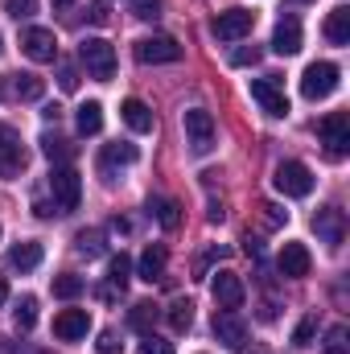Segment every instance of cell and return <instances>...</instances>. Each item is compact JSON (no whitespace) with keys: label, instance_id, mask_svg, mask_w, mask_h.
<instances>
[{"label":"cell","instance_id":"cell-8","mask_svg":"<svg viewBox=\"0 0 350 354\" xmlns=\"http://www.w3.org/2000/svg\"><path fill=\"white\" fill-rule=\"evenodd\" d=\"M317 136H322V145H326V153L338 161V157H347L350 149V115L347 111H330L322 124H317Z\"/></svg>","mask_w":350,"mask_h":354},{"label":"cell","instance_id":"cell-20","mask_svg":"<svg viewBox=\"0 0 350 354\" xmlns=\"http://www.w3.org/2000/svg\"><path fill=\"white\" fill-rule=\"evenodd\" d=\"M326 37H330V46H350V8L347 4H338L326 17Z\"/></svg>","mask_w":350,"mask_h":354},{"label":"cell","instance_id":"cell-38","mask_svg":"<svg viewBox=\"0 0 350 354\" xmlns=\"http://www.w3.org/2000/svg\"><path fill=\"white\" fill-rule=\"evenodd\" d=\"M260 210H264V223H268V227H284V223H288V210H280L276 202H264Z\"/></svg>","mask_w":350,"mask_h":354},{"label":"cell","instance_id":"cell-30","mask_svg":"<svg viewBox=\"0 0 350 354\" xmlns=\"http://www.w3.org/2000/svg\"><path fill=\"white\" fill-rule=\"evenodd\" d=\"M83 288H87V284H83V276H75V272L54 276V297H62V301H75Z\"/></svg>","mask_w":350,"mask_h":354},{"label":"cell","instance_id":"cell-6","mask_svg":"<svg viewBox=\"0 0 350 354\" xmlns=\"http://www.w3.org/2000/svg\"><path fill=\"white\" fill-rule=\"evenodd\" d=\"M181 124H185V140H190L194 153H210L214 149V115L206 107H190L181 115Z\"/></svg>","mask_w":350,"mask_h":354},{"label":"cell","instance_id":"cell-43","mask_svg":"<svg viewBox=\"0 0 350 354\" xmlns=\"http://www.w3.org/2000/svg\"><path fill=\"white\" fill-rule=\"evenodd\" d=\"M8 301V284H4V276H0V305Z\"/></svg>","mask_w":350,"mask_h":354},{"label":"cell","instance_id":"cell-4","mask_svg":"<svg viewBox=\"0 0 350 354\" xmlns=\"http://www.w3.org/2000/svg\"><path fill=\"white\" fill-rule=\"evenodd\" d=\"M272 181H276V189H280L284 198H305V194H313V169H309L305 161H280Z\"/></svg>","mask_w":350,"mask_h":354},{"label":"cell","instance_id":"cell-29","mask_svg":"<svg viewBox=\"0 0 350 354\" xmlns=\"http://www.w3.org/2000/svg\"><path fill=\"white\" fill-rule=\"evenodd\" d=\"M149 210H157V223H161L165 231H177V227H181V206H177L174 198H161V202H153Z\"/></svg>","mask_w":350,"mask_h":354},{"label":"cell","instance_id":"cell-7","mask_svg":"<svg viewBox=\"0 0 350 354\" xmlns=\"http://www.w3.org/2000/svg\"><path fill=\"white\" fill-rule=\"evenodd\" d=\"M181 41L177 37H165V33H157V37H140L136 41V62H145V66H161V62H181Z\"/></svg>","mask_w":350,"mask_h":354},{"label":"cell","instance_id":"cell-40","mask_svg":"<svg viewBox=\"0 0 350 354\" xmlns=\"http://www.w3.org/2000/svg\"><path fill=\"white\" fill-rule=\"evenodd\" d=\"M95 351H99V354H124V346H120V338H116L111 330H103V334H99V342H95Z\"/></svg>","mask_w":350,"mask_h":354},{"label":"cell","instance_id":"cell-35","mask_svg":"<svg viewBox=\"0 0 350 354\" xmlns=\"http://www.w3.org/2000/svg\"><path fill=\"white\" fill-rule=\"evenodd\" d=\"M4 12L17 17V21H29L37 12V0H4Z\"/></svg>","mask_w":350,"mask_h":354},{"label":"cell","instance_id":"cell-2","mask_svg":"<svg viewBox=\"0 0 350 354\" xmlns=\"http://www.w3.org/2000/svg\"><path fill=\"white\" fill-rule=\"evenodd\" d=\"M338 79H342V71H338L334 62H309L305 75H301V95H305L309 103L330 99V95L338 91Z\"/></svg>","mask_w":350,"mask_h":354},{"label":"cell","instance_id":"cell-9","mask_svg":"<svg viewBox=\"0 0 350 354\" xmlns=\"http://www.w3.org/2000/svg\"><path fill=\"white\" fill-rule=\"evenodd\" d=\"M136 157H140V149H136V145H128V140L103 145V153H99V177H103L107 185H116L120 169H124V165H136Z\"/></svg>","mask_w":350,"mask_h":354},{"label":"cell","instance_id":"cell-36","mask_svg":"<svg viewBox=\"0 0 350 354\" xmlns=\"http://www.w3.org/2000/svg\"><path fill=\"white\" fill-rule=\"evenodd\" d=\"M87 21L91 25H107V21H111V0H91L87 4Z\"/></svg>","mask_w":350,"mask_h":354},{"label":"cell","instance_id":"cell-45","mask_svg":"<svg viewBox=\"0 0 350 354\" xmlns=\"http://www.w3.org/2000/svg\"><path fill=\"white\" fill-rule=\"evenodd\" d=\"M0 50H4V46H0Z\"/></svg>","mask_w":350,"mask_h":354},{"label":"cell","instance_id":"cell-22","mask_svg":"<svg viewBox=\"0 0 350 354\" xmlns=\"http://www.w3.org/2000/svg\"><path fill=\"white\" fill-rule=\"evenodd\" d=\"M8 264L17 268V272H33V268L42 264V243H33V239L17 243V248H12V256H8Z\"/></svg>","mask_w":350,"mask_h":354},{"label":"cell","instance_id":"cell-24","mask_svg":"<svg viewBox=\"0 0 350 354\" xmlns=\"http://www.w3.org/2000/svg\"><path fill=\"white\" fill-rule=\"evenodd\" d=\"M75 128H79L83 136H95V132L103 128V107H99L95 99H91V103H83V107H79V115H75Z\"/></svg>","mask_w":350,"mask_h":354},{"label":"cell","instance_id":"cell-14","mask_svg":"<svg viewBox=\"0 0 350 354\" xmlns=\"http://www.w3.org/2000/svg\"><path fill=\"white\" fill-rule=\"evenodd\" d=\"M252 99L260 103L268 115H288V95H284V87L276 83V79H252Z\"/></svg>","mask_w":350,"mask_h":354},{"label":"cell","instance_id":"cell-3","mask_svg":"<svg viewBox=\"0 0 350 354\" xmlns=\"http://www.w3.org/2000/svg\"><path fill=\"white\" fill-rule=\"evenodd\" d=\"M79 58H83V66H87V75L95 83H107V79L116 75V50H111V41H103V37H87V41L79 46Z\"/></svg>","mask_w":350,"mask_h":354},{"label":"cell","instance_id":"cell-15","mask_svg":"<svg viewBox=\"0 0 350 354\" xmlns=\"http://www.w3.org/2000/svg\"><path fill=\"white\" fill-rule=\"evenodd\" d=\"M54 334H58L62 342H83L91 334V313L87 309H62V313L54 317Z\"/></svg>","mask_w":350,"mask_h":354},{"label":"cell","instance_id":"cell-13","mask_svg":"<svg viewBox=\"0 0 350 354\" xmlns=\"http://www.w3.org/2000/svg\"><path fill=\"white\" fill-rule=\"evenodd\" d=\"M313 231H317V239H322V243L342 248V239H347V214H342L338 206H326V210H317V214H313Z\"/></svg>","mask_w":350,"mask_h":354},{"label":"cell","instance_id":"cell-17","mask_svg":"<svg viewBox=\"0 0 350 354\" xmlns=\"http://www.w3.org/2000/svg\"><path fill=\"white\" fill-rule=\"evenodd\" d=\"M214 338H219L223 346H231V351H243V342H248V326H243L231 309H223V313L214 317Z\"/></svg>","mask_w":350,"mask_h":354},{"label":"cell","instance_id":"cell-37","mask_svg":"<svg viewBox=\"0 0 350 354\" xmlns=\"http://www.w3.org/2000/svg\"><path fill=\"white\" fill-rule=\"evenodd\" d=\"M347 326H334L330 334H326V354H347Z\"/></svg>","mask_w":350,"mask_h":354},{"label":"cell","instance_id":"cell-16","mask_svg":"<svg viewBox=\"0 0 350 354\" xmlns=\"http://www.w3.org/2000/svg\"><path fill=\"white\" fill-rule=\"evenodd\" d=\"M309 268H313V256H309L305 243H284L280 248V276L301 280V276H309Z\"/></svg>","mask_w":350,"mask_h":354},{"label":"cell","instance_id":"cell-1","mask_svg":"<svg viewBox=\"0 0 350 354\" xmlns=\"http://www.w3.org/2000/svg\"><path fill=\"white\" fill-rule=\"evenodd\" d=\"M50 194H54V210H58V214H71V210H79V202H83V177L75 174L71 165H58V169L50 174Z\"/></svg>","mask_w":350,"mask_h":354},{"label":"cell","instance_id":"cell-27","mask_svg":"<svg viewBox=\"0 0 350 354\" xmlns=\"http://www.w3.org/2000/svg\"><path fill=\"white\" fill-rule=\"evenodd\" d=\"M75 248H79V256L95 260V256H103V252H107V235H103V231H79Z\"/></svg>","mask_w":350,"mask_h":354},{"label":"cell","instance_id":"cell-26","mask_svg":"<svg viewBox=\"0 0 350 354\" xmlns=\"http://www.w3.org/2000/svg\"><path fill=\"white\" fill-rule=\"evenodd\" d=\"M42 153H46L50 161H71V157H75V145H71L66 136H54V132H46V136H42Z\"/></svg>","mask_w":350,"mask_h":354},{"label":"cell","instance_id":"cell-12","mask_svg":"<svg viewBox=\"0 0 350 354\" xmlns=\"http://www.w3.org/2000/svg\"><path fill=\"white\" fill-rule=\"evenodd\" d=\"M21 50H25L33 62H54V58H58V37H54V29L33 25V29L21 33Z\"/></svg>","mask_w":350,"mask_h":354},{"label":"cell","instance_id":"cell-33","mask_svg":"<svg viewBox=\"0 0 350 354\" xmlns=\"http://www.w3.org/2000/svg\"><path fill=\"white\" fill-rule=\"evenodd\" d=\"M313 338H317V317L309 313V317L293 330V342H297V346H313Z\"/></svg>","mask_w":350,"mask_h":354},{"label":"cell","instance_id":"cell-21","mask_svg":"<svg viewBox=\"0 0 350 354\" xmlns=\"http://www.w3.org/2000/svg\"><path fill=\"white\" fill-rule=\"evenodd\" d=\"M165 260H169L165 248H145V256H140V264H136V276L149 280V284L161 280V276H165Z\"/></svg>","mask_w":350,"mask_h":354},{"label":"cell","instance_id":"cell-19","mask_svg":"<svg viewBox=\"0 0 350 354\" xmlns=\"http://www.w3.org/2000/svg\"><path fill=\"white\" fill-rule=\"evenodd\" d=\"M120 115H124V124H128V128H132L136 136L153 132V111H149V103H145V99H124Z\"/></svg>","mask_w":350,"mask_h":354},{"label":"cell","instance_id":"cell-32","mask_svg":"<svg viewBox=\"0 0 350 354\" xmlns=\"http://www.w3.org/2000/svg\"><path fill=\"white\" fill-rule=\"evenodd\" d=\"M12 87H17L21 99H42V95H46V83H42L37 75H17V83H12Z\"/></svg>","mask_w":350,"mask_h":354},{"label":"cell","instance_id":"cell-11","mask_svg":"<svg viewBox=\"0 0 350 354\" xmlns=\"http://www.w3.org/2000/svg\"><path fill=\"white\" fill-rule=\"evenodd\" d=\"M214 301H219V309H243V301H248V288H243V280L231 272V268H223V272H214Z\"/></svg>","mask_w":350,"mask_h":354},{"label":"cell","instance_id":"cell-42","mask_svg":"<svg viewBox=\"0 0 350 354\" xmlns=\"http://www.w3.org/2000/svg\"><path fill=\"white\" fill-rule=\"evenodd\" d=\"M140 354H174V342H161V338L145 334V346H140Z\"/></svg>","mask_w":350,"mask_h":354},{"label":"cell","instance_id":"cell-10","mask_svg":"<svg viewBox=\"0 0 350 354\" xmlns=\"http://www.w3.org/2000/svg\"><path fill=\"white\" fill-rule=\"evenodd\" d=\"M252 25H256V12H252V8H227V12L214 17L210 33H214L219 41H239V37L252 33Z\"/></svg>","mask_w":350,"mask_h":354},{"label":"cell","instance_id":"cell-28","mask_svg":"<svg viewBox=\"0 0 350 354\" xmlns=\"http://www.w3.org/2000/svg\"><path fill=\"white\" fill-rule=\"evenodd\" d=\"M107 280H111V288H128V280H132V260L120 252V256H111V264H107Z\"/></svg>","mask_w":350,"mask_h":354},{"label":"cell","instance_id":"cell-41","mask_svg":"<svg viewBox=\"0 0 350 354\" xmlns=\"http://www.w3.org/2000/svg\"><path fill=\"white\" fill-rule=\"evenodd\" d=\"M58 87H62V91H75V87H79V71H75L71 62H62V66H58Z\"/></svg>","mask_w":350,"mask_h":354},{"label":"cell","instance_id":"cell-31","mask_svg":"<svg viewBox=\"0 0 350 354\" xmlns=\"http://www.w3.org/2000/svg\"><path fill=\"white\" fill-rule=\"evenodd\" d=\"M37 326V297H21L17 301V330H33Z\"/></svg>","mask_w":350,"mask_h":354},{"label":"cell","instance_id":"cell-25","mask_svg":"<svg viewBox=\"0 0 350 354\" xmlns=\"http://www.w3.org/2000/svg\"><path fill=\"white\" fill-rule=\"evenodd\" d=\"M165 317H169V330H174V334H185V330L194 326V301L177 297L174 305H169V313H165Z\"/></svg>","mask_w":350,"mask_h":354},{"label":"cell","instance_id":"cell-44","mask_svg":"<svg viewBox=\"0 0 350 354\" xmlns=\"http://www.w3.org/2000/svg\"><path fill=\"white\" fill-rule=\"evenodd\" d=\"M66 4H75V0H54V8H66Z\"/></svg>","mask_w":350,"mask_h":354},{"label":"cell","instance_id":"cell-18","mask_svg":"<svg viewBox=\"0 0 350 354\" xmlns=\"http://www.w3.org/2000/svg\"><path fill=\"white\" fill-rule=\"evenodd\" d=\"M272 50L284 54V58H293V54L301 50V25H297V17H284V21L276 25V33H272Z\"/></svg>","mask_w":350,"mask_h":354},{"label":"cell","instance_id":"cell-39","mask_svg":"<svg viewBox=\"0 0 350 354\" xmlns=\"http://www.w3.org/2000/svg\"><path fill=\"white\" fill-rule=\"evenodd\" d=\"M256 62H260V50L256 46H243V50L231 54V66H256Z\"/></svg>","mask_w":350,"mask_h":354},{"label":"cell","instance_id":"cell-23","mask_svg":"<svg viewBox=\"0 0 350 354\" xmlns=\"http://www.w3.org/2000/svg\"><path fill=\"white\" fill-rule=\"evenodd\" d=\"M128 326H132L136 334H153V326H157V305L136 301V305H132V313H128Z\"/></svg>","mask_w":350,"mask_h":354},{"label":"cell","instance_id":"cell-34","mask_svg":"<svg viewBox=\"0 0 350 354\" xmlns=\"http://www.w3.org/2000/svg\"><path fill=\"white\" fill-rule=\"evenodd\" d=\"M128 8H132V17H140V21H157V17H161V0H128Z\"/></svg>","mask_w":350,"mask_h":354},{"label":"cell","instance_id":"cell-5","mask_svg":"<svg viewBox=\"0 0 350 354\" xmlns=\"http://www.w3.org/2000/svg\"><path fill=\"white\" fill-rule=\"evenodd\" d=\"M25 165H29V149H25L21 132L0 124V177H17Z\"/></svg>","mask_w":350,"mask_h":354}]
</instances>
